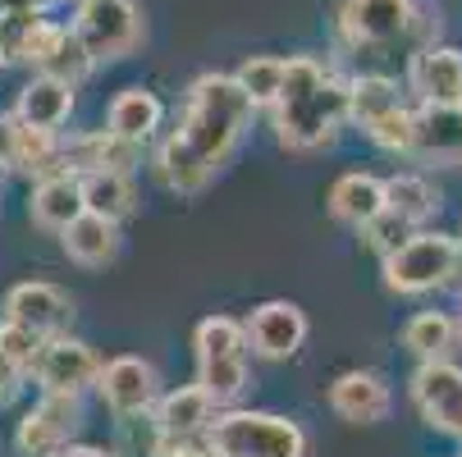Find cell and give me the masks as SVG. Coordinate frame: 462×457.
I'll list each match as a JSON object with an SVG mask.
<instances>
[{"label": "cell", "mask_w": 462, "mask_h": 457, "mask_svg": "<svg viewBox=\"0 0 462 457\" xmlns=\"http://www.w3.org/2000/svg\"><path fill=\"white\" fill-rule=\"evenodd\" d=\"M252 101L234 83V74H202L188 87L179 128L156 151V174L174 197H197L207 183L234 160L252 128Z\"/></svg>", "instance_id": "1"}, {"label": "cell", "mask_w": 462, "mask_h": 457, "mask_svg": "<svg viewBox=\"0 0 462 457\" xmlns=\"http://www.w3.org/2000/svg\"><path fill=\"white\" fill-rule=\"evenodd\" d=\"M275 142L284 151L311 156L335 147L348 123V83L329 74L316 55L284 59V87L275 96Z\"/></svg>", "instance_id": "2"}, {"label": "cell", "mask_w": 462, "mask_h": 457, "mask_svg": "<svg viewBox=\"0 0 462 457\" xmlns=\"http://www.w3.org/2000/svg\"><path fill=\"white\" fill-rule=\"evenodd\" d=\"M335 32L357 55H384L399 46H417L430 32V19L421 0H344L335 10Z\"/></svg>", "instance_id": "3"}, {"label": "cell", "mask_w": 462, "mask_h": 457, "mask_svg": "<svg viewBox=\"0 0 462 457\" xmlns=\"http://www.w3.org/2000/svg\"><path fill=\"white\" fill-rule=\"evenodd\" d=\"M207 448L216 457H307V434L280 412L225 407L207 425Z\"/></svg>", "instance_id": "4"}, {"label": "cell", "mask_w": 462, "mask_h": 457, "mask_svg": "<svg viewBox=\"0 0 462 457\" xmlns=\"http://www.w3.org/2000/svg\"><path fill=\"white\" fill-rule=\"evenodd\" d=\"M197 384L207 388L216 407H234L247 388V339L234 315H207L192 330Z\"/></svg>", "instance_id": "5"}, {"label": "cell", "mask_w": 462, "mask_h": 457, "mask_svg": "<svg viewBox=\"0 0 462 457\" xmlns=\"http://www.w3.org/2000/svg\"><path fill=\"white\" fill-rule=\"evenodd\" d=\"M453 256H457V238H448L439 229H412L380 260L384 288L399 293V297H426L435 288H448Z\"/></svg>", "instance_id": "6"}, {"label": "cell", "mask_w": 462, "mask_h": 457, "mask_svg": "<svg viewBox=\"0 0 462 457\" xmlns=\"http://www.w3.org/2000/svg\"><path fill=\"white\" fill-rule=\"evenodd\" d=\"M69 32L83 41L92 64H115L143 46L147 23H143V10L134 0H79V14H74Z\"/></svg>", "instance_id": "7"}, {"label": "cell", "mask_w": 462, "mask_h": 457, "mask_svg": "<svg viewBox=\"0 0 462 457\" xmlns=\"http://www.w3.org/2000/svg\"><path fill=\"white\" fill-rule=\"evenodd\" d=\"M83 430V398L79 394H42L32 412H23L14 430L19 457H60Z\"/></svg>", "instance_id": "8"}, {"label": "cell", "mask_w": 462, "mask_h": 457, "mask_svg": "<svg viewBox=\"0 0 462 457\" xmlns=\"http://www.w3.org/2000/svg\"><path fill=\"white\" fill-rule=\"evenodd\" d=\"M97 394L101 403L110 407L115 421L124 416H147L161 398V375L147 357H134V352H124V357H110L101 370H97Z\"/></svg>", "instance_id": "9"}, {"label": "cell", "mask_w": 462, "mask_h": 457, "mask_svg": "<svg viewBox=\"0 0 462 457\" xmlns=\"http://www.w3.org/2000/svg\"><path fill=\"white\" fill-rule=\"evenodd\" d=\"M412 407L435 434L462 430V366L457 361H421L412 370Z\"/></svg>", "instance_id": "10"}, {"label": "cell", "mask_w": 462, "mask_h": 457, "mask_svg": "<svg viewBox=\"0 0 462 457\" xmlns=\"http://www.w3.org/2000/svg\"><path fill=\"white\" fill-rule=\"evenodd\" d=\"M243 339H247V352L261 361H289L307 343V311L298 302H280V297L261 302L243 320Z\"/></svg>", "instance_id": "11"}, {"label": "cell", "mask_w": 462, "mask_h": 457, "mask_svg": "<svg viewBox=\"0 0 462 457\" xmlns=\"http://www.w3.org/2000/svg\"><path fill=\"white\" fill-rule=\"evenodd\" d=\"M97 370H101V357L92 352V343L55 334V339L42 343V352H37L28 375L37 379L42 394H79L83 398V388L97 384Z\"/></svg>", "instance_id": "12"}, {"label": "cell", "mask_w": 462, "mask_h": 457, "mask_svg": "<svg viewBox=\"0 0 462 457\" xmlns=\"http://www.w3.org/2000/svg\"><path fill=\"white\" fill-rule=\"evenodd\" d=\"M408 160L426 169L462 165V105H417L412 110Z\"/></svg>", "instance_id": "13"}, {"label": "cell", "mask_w": 462, "mask_h": 457, "mask_svg": "<svg viewBox=\"0 0 462 457\" xmlns=\"http://www.w3.org/2000/svg\"><path fill=\"white\" fill-rule=\"evenodd\" d=\"M5 320L23 324V330H32L37 339H55L69 330L74 320V302L64 288L46 284V279H28V284H14L5 293Z\"/></svg>", "instance_id": "14"}, {"label": "cell", "mask_w": 462, "mask_h": 457, "mask_svg": "<svg viewBox=\"0 0 462 457\" xmlns=\"http://www.w3.org/2000/svg\"><path fill=\"white\" fill-rule=\"evenodd\" d=\"M389 407H393V394L380 370H344L329 384V412L348 425H380Z\"/></svg>", "instance_id": "15"}, {"label": "cell", "mask_w": 462, "mask_h": 457, "mask_svg": "<svg viewBox=\"0 0 462 457\" xmlns=\"http://www.w3.org/2000/svg\"><path fill=\"white\" fill-rule=\"evenodd\" d=\"M408 83L421 105H462V50L421 46L417 55H408Z\"/></svg>", "instance_id": "16"}, {"label": "cell", "mask_w": 462, "mask_h": 457, "mask_svg": "<svg viewBox=\"0 0 462 457\" xmlns=\"http://www.w3.org/2000/svg\"><path fill=\"white\" fill-rule=\"evenodd\" d=\"M60 160H64V169L79 174V178H83V174H97V169L134 174L138 160H143V147L106 133V128H97V133H74L69 142L60 138Z\"/></svg>", "instance_id": "17"}, {"label": "cell", "mask_w": 462, "mask_h": 457, "mask_svg": "<svg viewBox=\"0 0 462 457\" xmlns=\"http://www.w3.org/2000/svg\"><path fill=\"white\" fill-rule=\"evenodd\" d=\"M74 114V87L60 83L51 74H32L23 87H19V101H14V119L23 128H42V133H64V123Z\"/></svg>", "instance_id": "18"}, {"label": "cell", "mask_w": 462, "mask_h": 457, "mask_svg": "<svg viewBox=\"0 0 462 457\" xmlns=\"http://www.w3.org/2000/svg\"><path fill=\"white\" fill-rule=\"evenodd\" d=\"M83 215V183L79 174H51L42 183H32V197H28V220L46 233H60L69 229L74 220Z\"/></svg>", "instance_id": "19"}, {"label": "cell", "mask_w": 462, "mask_h": 457, "mask_svg": "<svg viewBox=\"0 0 462 457\" xmlns=\"http://www.w3.org/2000/svg\"><path fill=\"white\" fill-rule=\"evenodd\" d=\"M325 206H329V215H335L339 224L362 229V224H371L384 211V178H375L366 169H348V174H339L335 183H329Z\"/></svg>", "instance_id": "20"}, {"label": "cell", "mask_w": 462, "mask_h": 457, "mask_svg": "<svg viewBox=\"0 0 462 457\" xmlns=\"http://www.w3.org/2000/svg\"><path fill=\"white\" fill-rule=\"evenodd\" d=\"M216 412L220 407L207 398L202 384H183V388H174V394L156 398V407H152V416H156L165 439H202L207 425L216 421Z\"/></svg>", "instance_id": "21"}, {"label": "cell", "mask_w": 462, "mask_h": 457, "mask_svg": "<svg viewBox=\"0 0 462 457\" xmlns=\"http://www.w3.org/2000/svg\"><path fill=\"white\" fill-rule=\"evenodd\" d=\"M161 119H165V105H161V96L152 87H124L110 101V110H106V133L143 147L147 138H156Z\"/></svg>", "instance_id": "22"}, {"label": "cell", "mask_w": 462, "mask_h": 457, "mask_svg": "<svg viewBox=\"0 0 462 457\" xmlns=\"http://www.w3.org/2000/svg\"><path fill=\"white\" fill-rule=\"evenodd\" d=\"M60 247H64V256H69L74 266L101 270V266H110V260L119 256V224L83 211L69 229H60Z\"/></svg>", "instance_id": "23"}, {"label": "cell", "mask_w": 462, "mask_h": 457, "mask_svg": "<svg viewBox=\"0 0 462 457\" xmlns=\"http://www.w3.org/2000/svg\"><path fill=\"white\" fill-rule=\"evenodd\" d=\"M83 211L119 224L138 211V187H134V174H110V169H97V174H83Z\"/></svg>", "instance_id": "24"}, {"label": "cell", "mask_w": 462, "mask_h": 457, "mask_svg": "<svg viewBox=\"0 0 462 457\" xmlns=\"http://www.w3.org/2000/svg\"><path fill=\"white\" fill-rule=\"evenodd\" d=\"M403 348L421 361H448L457 348V320L448 311H417L403 324Z\"/></svg>", "instance_id": "25"}, {"label": "cell", "mask_w": 462, "mask_h": 457, "mask_svg": "<svg viewBox=\"0 0 462 457\" xmlns=\"http://www.w3.org/2000/svg\"><path fill=\"white\" fill-rule=\"evenodd\" d=\"M384 211L399 215L412 229H421L439 211V192L430 187L426 174H393V178H384Z\"/></svg>", "instance_id": "26"}, {"label": "cell", "mask_w": 462, "mask_h": 457, "mask_svg": "<svg viewBox=\"0 0 462 457\" xmlns=\"http://www.w3.org/2000/svg\"><path fill=\"white\" fill-rule=\"evenodd\" d=\"M10 169L28 174V178H51V174H64V160H60V133H42V128H23L14 119V142H10Z\"/></svg>", "instance_id": "27"}, {"label": "cell", "mask_w": 462, "mask_h": 457, "mask_svg": "<svg viewBox=\"0 0 462 457\" xmlns=\"http://www.w3.org/2000/svg\"><path fill=\"white\" fill-rule=\"evenodd\" d=\"M403 105V92L393 78L384 74H362V78H348V123H357L362 133L371 123H380L389 110Z\"/></svg>", "instance_id": "28"}, {"label": "cell", "mask_w": 462, "mask_h": 457, "mask_svg": "<svg viewBox=\"0 0 462 457\" xmlns=\"http://www.w3.org/2000/svg\"><path fill=\"white\" fill-rule=\"evenodd\" d=\"M234 83L243 87V96L252 101V110H271L280 87H284V59L280 55H247L238 64Z\"/></svg>", "instance_id": "29"}, {"label": "cell", "mask_w": 462, "mask_h": 457, "mask_svg": "<svg viewBox=\"0 0 462 457\" xmlns=\"http://www.w3.org/2000/svg\"><path fill=\"white\" fill-rule=\"evenodd\" d=\"M161 443H165V434H161L152 412L147 416H124L119 430H115V457H161Z\"/></svg>", "instance_id": "30"}, {"label": "cell", "mask_w": 462, "mask_h": 457, "mask_svg": "<svg viewBox=\"0 0 462 457\" xmlns=\"http://www.w3.org/2000/svg\"><path fill=\"white\" fill-rule=\"evenodd\" d=\"M97 69V64H92V55L83 50V41L69 32V28H64V37H60V46H55V55L42 64V69L37 74H51V78H60V83H69V87H79L88 74Z\"/></svg>", "instance_id": "31"}, {"label": "cell", "mask_w": 462, "mask_h": 457, "mask_svg": "<svg viewBox=\"0 0 462 457\" xmlns=\"http://www.w3.org/2000/svg\"><path fill=\"white\" fill-rule=\"evenodd\" d=\"M366 138L389 151V156H408V142H412V105H399V110H389L380 123L366 128Z\"/></svg>", "instance_id": "32"}, {"label": "cell", "mask_w": 462, "mask_h": 457, "mask_svg": "<svg viewBox=\"0 0 462 457\" xmlns=\"http://www.w3.org/2000/svg\"><path fill=\"white\" fill-rule=\"evenodd\" d=\"M60 37H64V23H55V19H32V28H28V37H23V46H19V59L14 64H32V69H42V64L55 55V46H60Z\"/></svg>", "instance_id": "33"}, {"label": "cell", "mask_w": 462, "mask_h": 457, "mask_svg": "<svg viewBox=\"0 0 462 457\" xmlns=\"http://www.w3.org/2000/svg\"><path fill=\"white\" fill-rule=\"evenodd\" d=\"M42 343H46V339H37L32 330H23V324H14V320H0V357H5L10 366L32 370V361H37Z\"/></svg>", "instance_id": "34"}, {"label": "cell", "mask_w": 462, "mask_h": 457, "mask_svg": "<svg viewBox=\"0 0 462 457\" xmlns=\"http://www.w3.org/2000/svg\"><path fill=\"white\" fill-rule=\"evenodd\" d=\"M357 233H362V247H366V251H375V256L384 260V256H389L393 247H399V242H403V238L412 233V224H403L399 215H389V211H380V215H375L371 224H362Z\"/></svg>", "instance_id": "35"}, {"label": "cell", "mask_w": 462, "mask_h": 457, "mask_svg": "<svg viewBox=\"0 0 462 457\" xmlns=\"http://www.w3.org/2000/svg\"><path fill=\"white\" fill-rule=\"evenodd\" d=\"M23 388H28V370H19V366H10L5 357H0V412L14 407L23 398Z\"/></svg>", "instance_id": "36"}, {"label": "cell", "mask_w": 462, "mask_h": 457, "mask_svg": "<svg viewBox=\"0 0 462 457\" xmlns=\"http://www.w3.org/2000/svg\"><path fill=\"white\" fill-rule=\"evenodd\" d=\"M161 457H216V452L207 448V439H165Z\"/></svg>", "instance_id": "37"}, {"label": "cell", "mask_w": 462, "mask_h": 457, "mask_svg": "<svg viewBox=\"0 0 462 457\" xmlns=\"http://www.w3.org/2000/svg\"><path fill=\"white\" fill-rule=\"evenodd\" d=\"M60 457H115V452H106V448H97V443H69Z\"/></svg>", "instance_id": "38"}, {"label": "cell", "mask_w": 462, "mask_h": 457, "mask_svg": "<svg viewBox=\"0 0 462 457\" xmlns=\"http://www.w3.org/2000/svg\"><path fill=\"white\" fill-rule=\"evenodd\" d=\"M448 288L462 293V242H457V256H453V275H448Z\"/></svg>", "instance_id": "39"}, {"label": "cell", "mask_w": 462, "mask_h": 457, "mask_svg": "<svg viewBox=\"0 0 462 457\" xmlns=\"http://www.w3.org/2000/svg\"><path fill=\"white\" fill-rule=\"evenodd\" d=\"M14 10H32V14H42L46 5H55V0H10Z\"/></svg>", "instance_id": "40"}, {"label": "cell", "mask_w": 462, "mask_h": 457, "mask_svg": "<svg viewBox=\"0 0 462 457\" xmlns=\"http://www.w3.org/2000/svg\"><path fill=\"white\" fill-rule=\"evenodd\" d=\"M10 10H14V5H10V0H0V19H5V14H10Z\"/></svg>", "instance_id": "41"}, {"label": "cell", "mask_w": 462, "mask_h": 457, "mask_svg": "<svg viewBox=\"0 0 462 457\" xmlns=\"http://www.w3.org/2000/svg\"><path fill=\"white\" fill-rule=\"evenodd\" d=\"M453 320H457V343H462V306H457V315H453Z\"/></svg>", "instance_id": "42"}, {"label": "cell", "mask_w": 462, "mask_h": 457, "mask_svg": "<svg viewBox=\"0 0 462 457\" xmlns=\"http://www.w3.org/2000/svg\"><path fill=\"white\" fill-rule=\"evenodd\" d=\"M5 64H10V59H5V50H0V69H5Z\"/></svg>", "instance_id": "43"}, {"label": "cell", "mask_w": 462, "mask_h": 457, "mask_svg": "<svg viewBox=\"0 0 462 457\" xmlns=\"http://www.w3.org/2000/svg\"><path fill=\"white\" fill-rule=\"evenodd\" d=\"M5 174H10V169H5V165H0V183H5Z\"/></svg>", "instance_id": "44"}, {"label": "cell", "mask_w": 462, "mask_h": 457, "mask_svg": "<svg viewBox=\"0 0 462 457\" xmlns=\"http://www.w3.org/2000/svg\"><path fill=\"white\" fill-rule=\"evenodd\" d=\"M453 439H457V443H462V430H457V434H453Z\"/></svg>", "instance_id": "45"}, {"label": "cell", "mask_w": 462, "mask_h": 457, "mask_svg": "<svg viewBox=\"0 0 462 457\" xmlns=\"http://www.w3.org/2000/svg\"><path fill=\"white\" fill-rule=\"evenodd\" d=\"M457 169H462V165H457Z\"/></svg>", "instance_id": "46"}]
</instances>
